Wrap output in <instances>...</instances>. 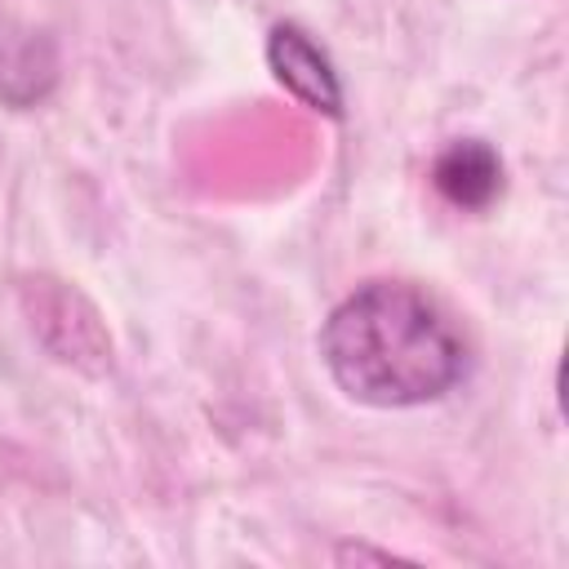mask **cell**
Returning <instances> with one entry per match:
<instances>
[{"instance_id": "obj_1", "label": "cell", "mask_w": 569, "mask_h": 569, "mask_svg": "<svg viewBox=\"0 0 569 569\" xmlns=\"http://www.w3.org/2000/svg\"><path fill=\"white\" fill-rule=\"evenodd\" d=\"M320 360L333 387L369 409L436 405L471 369L462 329L409 280L356 284L320 325Z\"/></svg>"}, {"instance_id": "obj_2", "label": "cell", "mask_w": 569, "mask_h": 569, "mask_svg": "<svg viewBox=\"0 0 569 569\" xmlns=\"http://www.w3.org/2000/svg\"><path fill=\"white\" fill-rule=\"evenodd\" d=\"M267 67H271L276 84L293 102H302L316 116L342 120V80H338V67H333V58L320 49V40L307 27L276 22L267 31Z\"/></svg>"}, {"instance_id": "obj_3", "label": "cell", "mask_w": 569, "mask_h": 569, "mask_svg": "<svg viewBox=\"0 0 569 569\" xmlns=\"http://www.w3.org/2000/svg\"><path fill=\"white\" fill-rule=\"evenodd\" d=\"M431 182L453 209L480 213L502 196V156L485 138H458L436 156Z\"/></svg>"}, {"instance_id": "obj_4", "label": "cell", "mask_w": 569, "mask_h": 569, "mask_svg": "<svg viewBox=\"0 0 569 569\" xmlns=\"http://www.w3.org/2000/svg\"><path fill=\"white\" fill-rule=\"evenodd\" d=\"M58 80L53 44L40 31H0V98L9 107H36Z\"/></svg>"}]
</instances>
